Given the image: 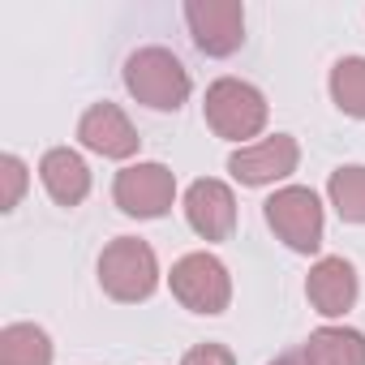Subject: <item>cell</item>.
Instances as JSON below:
<instances>
[{
  "label": "cell",
  "mask_w": 365,
  "mask_h": 365,
  "mask_svg": "<svg viewBox=\"0 0 365 365\" xmlns=\"http://www.w3.org/2000/svg\"><path fill=\"white\" fill-rule=\"evenodd\" d=\"M120 78H125V91L142 108H150V112H176L180 103L190 99V91H194L190 69L180 65V56L168 52V48H155V43L129 52Z\"/></svg>",
  "instance_id": "6da1fadb"
},
{
  "label": "cell",
  "mask_w": 365,
  "mask_h": 365,
  "mask_svg": "<svg viewBox=\"0 0 365 365\" xmlns=\"http://www.w3.org/2000/svg\"><path fill=\"white\" fill-rule=\"evenodd\" d=\"M202 116L211 125L215 138L224 142H241L250 146V138H258L267 129V95L254 86V82H241V78H215L207 86V99H202Z\"/></svg>",
  "instance_id": "7a4b0ae2"
},
{
  "label": "cell",
  "mask_w": 365,
  "mask_h": 365,
  "mask_svg": "<svg viewBox=\"0 0 365 365\" xmlns=\"http://www.w3.org/2000/svg\"><path fill=\"white\" fill-rule=\"evenodd\" d=\"M99 288L120 301V305H138L159 288V258L142 237H116L103 245L99 254Z\"/></svg>",
  "instance_id": "3957f363"
},
{
  "label": "cell",
  "mask_w": 365,
  "mask_h": 365,
  "mask_svg": "<svg viewBox=\"0 0 365 365\" xmlns=\"http://www.w3.org/2000/svg\"><path fill=\"white\" fill-rule=\"evenodd\" d=\"M262 220H267V228H271L292 254H318V250H322V228H327V220H322V202H318L314 190H305V185H284V190H275V194L262 202Z\"/></svg>",
  "instance_id": "277c9868"
},
{
  "label": "cell",
  "mask_w": 365,
  "mask_h": 365,
  "mask_svg": "<svg viewBox=\"0 0 365 365\" xmlns=\"http://www.w3.org/2000/svg\"><path fill=\"white\" fill-rule=\"evenodd\" d=\"M168 288H172V297L185 305L190 314H224L232 305V275L207 250L176 258L172 275H168Z\"/></svg>",
  "instance_id": "5b68a950"
},
{
  "label": "cell",
  "mask_w": 365,
  "mask_h": 365,
  "mask_svg": "<svg viewBox=\"0 0 365 365\" xmlns=\"http://www.w3.org/2000/svg\"><path fill=\"white\" fill-rule=\"evenodd\" d=\"M112 202L129 220H163L176 202V176L168 163H155V159L129 163L112 180Z\"/></svg>",
  "instance_id": "8992f818"
},
{
  "label": "cell",
  "mask_w": 365,
  "mask_h": 365,
  "mask_svg": "<svg viewBox=\"0 0 365 365\" xmlns=\"http://www.w3.org/2000/svg\"><path fill=\"white\" fill-rule=\"evenodd\" d=\"M185 26L202 56H237L245 43V5L241 0H185Z\"/></svg>",
  "instance_id": "52a82bcc"
},
{
  "label": "cell",
  "mask_w": 365,
  "mask_h": 365,
  "mask_svg": "<svg viewBox=\"0 0 365 365\" xmlns=\"http://www.w3.org/2000/svg\"><path fill=\"white\" fill-rule=\"evenodd\" d=\"M297 163H301V146H297L292 133H271V138H258V142H250V146L228 155V172L250 190L275 185V180L292 176Z\"/></svg>",
  "instance_id": "ba28073f"
},
{
  "label": "cell",
  "mask_w": 365,
  "mask_h": 365,
  "mask_svg": "<svg viewBox=\"0 0 365 365\" xmlns=\"http://www.w3.org/2000/svg\"><path fill=\"white\" fill-rule=\"evenodd\" d=\"M185 220L202 241H228L237 232V194L215 176H198L185 190Z\"/></svg>",
  "instance_id": "9c48e42d"
},
{
  "label": "cell",
  "mask_w": 365,
  "mask_h": 365,
  "mask_svg": "<svg viewBox=\"0 0 365 365\" xmlns=\"http://www.w3.org/2000/svg\"><path fill=\"white\" fill-rule=\"evenodd\" d=\"M78 142H82L86 150L103 155V159H133L138 146H142L133 120H129L116 103H108V99H103V103H91V108L82 112V120H78Z\"/></svg>",
  "instance_id": "30bf717a"
},
{
  "label": "cell",
  "mask_w": 365,
  "mask_h": 365,
  "mask_svg": "<svg viewBox=\"0 0 365 365\" xmlns=\"http://www.w3.org/2000/svg\"><path fill=\"white\" fill-rule=\"evenodd\" d=\"M305 297L309 305L322 314V318H344L356 297H361V279H356V267L348 258H318L309 267V279H305Z\"/></svg>",
  "instance_id": "8fae6325"
},
{
  "label": "cell",
  "mask_w": 365,
  "mask_h": 365,
  "mask_svg": "<svg viewBox=\"0 0 365 365\" xmlns=\"http://www.w3.org/2000/svg\"><path fill=\"white\" fill-rule=\"evenodd\" d=\"M39 180H43V190L56 207H82L86 194H91V168L78 150L69 146H52L43 159H39Z\"/></svg>",
  "instance_id": "7c38bea8"
},
{
  "label": "cell",
  "mask_w": 365,
  "mask_h": 365,
  "mask_svg": "<svg viewBox=\"0 0 365 365\" xmlns=\"http://www.w3.org/2000/svg\"><path fill=\"white\" fill-rule=\"evenodd\" d=\"M301 352L309 365H365V335L352 327H318Z\"/></svg>",
  "instance_id": "4fadbf2b"
},
{
  "label": "cell",
  "mask_w": 365,
  "mask_h": 365,
  "mask_svg": "<svg viewBox=\"0 0 365 365\" xmlns=\"http://www.w3.org/2000/svg\"><path fill=\"white\" fill-rule=\"evenodd\" d=\"M52 335L35 322H9L0 331V365H52Z\"/></svg>",
  "instance_id": "5bb4252c"
},
{
  "label": "cell",
  "mask_w": 365,
  "mask_h": 365,
  "mask_svg": "<svg viewBox=\"0 0 365 365\" xmlns=\"http://www.w3.org/2000/svg\"><path fill=\"white\" fill-rule=\"evenodd\" d=\"M327 91H331V103L352 116V120H365V56H344L331 65V78H327Z\"/></svg>",
  "instance_id": "9a60e30c"
},
{
  "label": "cell",
  "mask_w": 365,
  "mask_h": 365,
  "mask_svg": "<svg viewBox=\"0 0 365 365\" xmlns=\"http://www.w3.org/2000/svg\"><path fill=\"white\" fill-rule=\"evenodd\" d=\"M327 198L344 224H365V163H344L327 180Z\"/></svg>",
  "instance_id": "2e32d148"
},
{
  "label": "cell",
  "mask_w": 365,
  "mask_h": 365,
  "mask_svg": "<svg viewBox=\"0 0 365 365\" xmlns=\"http://www.w3.org/2000/svg\"><path fill=\"white\" fill-rule=\"evenodd\" d=\"M0 180H5V194H0V211H18L22 194H26V163L18 155H5L0 159Z\"/></svg>",
  "instance_id": "e0dca14e"
},
{
  "label": "cell",
  "mask_w": 365,
  "mask_h": 365,
  "mask_svg": "<svg viewBox=\"0 0 365 365\" xmlns=\"http://www.w3.org/2000/svg\"><path fill=\"white\" fill-rule=\"evenodd\" d=\"M180 365H237V356H232V348H224V344H194L185 356H180Z\"/></svg>",
  "instance_id": "ac0fdd59"
},
{
  "label": "cell",
  "mask_w": 365,
  "mask_h": 365,
  "mask_svg": "<svg viewBox=\"0 0 365 365\" xmlns=\"http://www.w3.org/2000/svg\"><path fill=\"white\" fill-rule=\"evenodd\" d=\"M271 365H309V361H305V352H284V356H275Z\"/></svg>",
  "instance_id": "d6986e66"
}]
</instances>
